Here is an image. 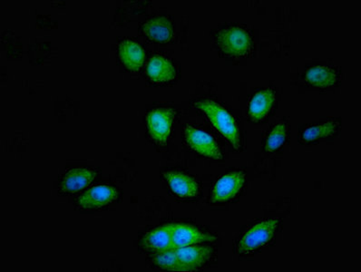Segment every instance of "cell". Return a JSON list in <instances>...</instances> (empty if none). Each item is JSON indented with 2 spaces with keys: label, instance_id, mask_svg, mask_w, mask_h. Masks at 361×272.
<instances>
[{
  "label": "cell",
  "instance_id": "obj_19",
  "mask_svg": "<svg viewBox=\"0 0 361 272\" xmlns=\"http://www.w3.org/2000/svg\"><path fill=\"white\" fill-rule=\"evenodd\" d=\"M289 136V125L286 122H280L275 125L266 136L264 149L267 153H274L280 150L286 143Z\"/></svg>",
  "mask_w": 361,
  "mask_h": 272
},
{
  "label": "cell",
  "instance_id": "obj_6",
  "mask_svg": "<svg viewBox=\"0 0 361 272\" xmlns=\"http://www.w3.org/2000/svg\"><path fill=\"white\" fill-rule=\"evenodd\" d=\"M186 144L191 149L200 154L201 156L214 160H223L224 156L219 145L214 140L213 136L204 131V130L188 125L183 132Z\"/></svg>",
  "mask_w": 361,
  "mask_h": 272
},
{
  "label": "cell",
  "instance_id": "obj_8",
  "mask_svg": "<svg viewBox=\"0 0 361 272\" xmlns=\"http://www.w3.org/2000/svg\"><path fill=\"white\" fill-rule=\"evenodd\" d=\"M185 271H197L215 257V249L209 246L192 245L174 249Z\"/></svg>",
  "mask_w": 361,
  "mask_h": 272
},
{
  "label": "cell",
  "instance_id": "obj_20",
  "mask_svg": "<svg viewBox=\"0 0 361 272\" xmlns=\"http://www.w3.org/2000/svg\"><path fill=\"white\" fill-rule=\"evenodd\" d=\"M153 261L157 267L164 271H185V268L180 264L176 251L168 249L166 252H157L154 256Z\"/></svg>",
  "mask_w": 361,
  "mask_h": 272
},
{
  "label": "cell",
  "instance_id": "obj_14",
  "mask_svg": "<svg viewBox=\"0 0 361 272\" xmlns=\"http://www.w3.org/2000/svg\"><path fill=\"white\" fill-rule=\"evenodd\" d=\"M341 129V122L338 120L310 125L300 132L299 140L302 144L315 143L321 139L332 137L338 134Z\"/></svg>",
  "mask_w": 361,
  "mask_h": 272
},
{
  "label": "cell",
  "instance_id": "obj_17",
  "mask_svg": "<svg viewBox=\"0 0 361 272\" xmlns=\"http://www.w3.org/2000/svg\"><path fill=\"white\" fill-rule=\"evenodd\" d=\"M141 245L147 251L157 253L173 249V246L169 226L157 228V229L145 234Z\"/></svg>",
  "mask_w": 361,
  "mask_h": 272
},
{
  "label": "cell",
  "instance_id": "obj_13",
  "mask_svg": "<svg viewBox=\"0 0 361 272\" xmlns=\"http://www.w3.org/2000/svg\"><path fill=\"white\" fill-rule=\"evenodd\" d=\"M142 31L149 39L159 43L169 42L174 35L172 22L166 17L150 18L142 26Z\"/></svg>",
  "mask_w": 361,
  "mask_h": 272
},
{
  "label": "cell",
  "instance_id": "obj_11",
  "mask_svg": "<svg viewBox=\"0 0 361 272\" xmlns=\"http://www.w3.org/2000/svg\"><path fill=\"white\" fill-rule=\"evenodd\" d=\"M304 80L310 87L328 89L338 84L341 80V73L331 66H313L307 69Z\"/></svg>",
  "mask_w": 361,
  "mask_h": 272
},
{
  "label": "cell",
  "instance_id": "obj_4",
  "mask_svg": "<svg viewBox=\"0 0 361 272\" xmlns=\"http://www.w3.org/2000/svg\"><path fill=\"white\" fill-rule=\"evenodd\" d=\"M176 111L173 109H155L148 113L147 123L151 138L161 147L166 145L172 132Z\"/></svg>",
  "mask_w": 361,
  "mask_h": 272
},
{
  "label": "cell",
  "instance_id": "obj_7",
  "mask_svg": "<svg viewBox=\"0 0 361 272\" xmlns=\"http://www.w3.org/2000/svg\"><path fill=\"white\" fill-rule=\"evenodd\" d=\"M168 226L172 237L173 249L201 245L204 242H213L217 240L216 236L202 233L197 228L188 224H168Z\"/></svg>",
  "mask_w": 361,
  "mask_h": 272
},
{
  "label": "cell",
  "instance_id": "obj_5",
  "mask_svg": "<svg viewBox=\"0 0 361 272\" xmlns=\"http://www.w3.org/2000/svg\"><path fill=\"white\" fill-rule=\"evenodd\" d=\"M245 183L246 175L242 171H234L220 177L212 190V202L226 204L233 201L243 191Z\"/></svg>",
  "mask_w": 361,
  "mask_h": 272
},
{
  "label": "cell",
  "instance_id": "obj_16",
  "mask_svg": "<svg viewBox=\"0 0 361 272\" xmlns=\"http://www.w3.org/2000/svg\"><path fill=\"white\" fill-rule=\"evenodd\" d=\"M97 173L93 171L79 168L71 169L63 177L60 183V190L63 192H75L87 187L93 180L96 178Z\"/></svg>",
  "mask_w": 361,
  "mask_h": 272
},
{
  "label": "cell",
  "instance_id": "obj_15",
  "mask_svg": "<svg viewBox=\"0 0 361 272\" xmlns=\"http://www.w3.org/2000/svg\"><path fill=\"white\" fill-rule=\"evenodd\" d=\"M147 75L154 83H168L176 78V70L169 59L161 56H154L148 63Z\"/></svg>",
  "mask_w": 361,
  "mask_h": 272
},
{
  "label": "cell",
  "instance_id": "obj_10",
  "mask_svg": "<svg viewBox=\"0 0 361 272\" xmlns=\"http://www.w3.org/2000/svg\"><path fill=\"white\" fill-rule=\"evenodd\" d=\"M118 192L109 185H97L77 199V204L83 209H98L115 202Z\"/></svg>",
  "mask_w": 361,
  "mask_h": 272
},
{
  "label": "cell",
  "instance_id": "obj_1",
  "mask_svg": "<svg viewBox=\"0 0 361 272\" xmlns=\"http://www.w3.org/2000/svg\"><path fill=\"white\" fill-rule=\"evenodd\" d=\"M281 221L270 219L259 221L249 227L237 242L236 252L243 257L256 254L271 245L280 232Z\"/></svg>",
  "mask_w": 361,
  "mask_h": 272
},
{
  "label": "cell",
  "instance_id": "obj_18",
  "mask_svg": "<svg viewBox=\"0 0 361 272\" xmlns=\"http://www.w3.org/2000/svg\"><path fill=\"white\" fill-rule=\"evenodd\" d=\"M118 54L123 65L130 70H139L145 61V54L139 44L130 39L120 43Z\"/></svg>",
  "mask_w": 361,
  "mask_h": 272
},
{
  "label": "cell",
  "instance_id": "obj_3",
  "mask_svg": "<svg viewBox=\"0 0 361 272\" xmlns=\"http://www.w3.org/2000/svg\"><path fill=\"white\" fill-rule=\"evenodd\" d=\"M216 43L221 51L231 58H245L253 49L251 33L237 26L224 27L218 31Z\"/></svg>",
  "mask_w": 361,
  "mask_h": 272
},
{
  "label": "cell",
  "instance_id": "obj_9",
  "mask_svg": "<svg viewBox=\"0 0 361 272\" xmlns=\"http://www.w3.org/2000/svg\"><path fill=\"white\" fill-rule=\"evenodd\" d=\"M276 102V91L274 88H264L253 94L248 104V117L251 121L258 123L270 115Z\"/></svg>",
  "mask_w": 361,
  "mask_h": 272
},
{
  "label": "cell",
  "instance_id": "obj_2",
  "mask_svg": "<svg viewBox=\"0 0 361 272\" xmlns=\"http://www.w3.org/2000/svg\"><path fill=\"white\" fill-rule=\"evenodd\" d=\"M195 106L207 115L214 128L229 142L234 150L240 149L242 140L238 123L226 107L213 100L198 101L195 103Z\"/></svg>",
  "mask_w": 361,
  "mask_h": 272
},
{
  "label": "cell",
  "instance_id": "obj_12",
  "mask_svg": "<svg viewBox=\"0 0 361 272\" xmlns=\"http://www.w3.org/2000/svg\"><path fill=\"white\" fill-rule=\"evenodd\" d=\"M164 176L173 194L180 198H195L200 192L198 183L185 173L171 171L164 173Z\"/></svg>",
  "mask_w": 361,
  "mask_h": 272
}]
</instances>
